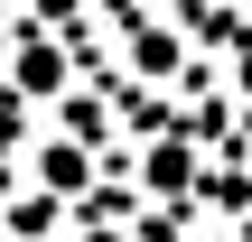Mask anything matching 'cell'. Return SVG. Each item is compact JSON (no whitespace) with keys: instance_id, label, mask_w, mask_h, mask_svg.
Wrapping results in <instances>:
<instances>
[{"instance_id":"cell-1","label":"cell","mask_w":252,"mask_h":242,"mask_svg":"<svg viewBox=\"0 0 252 242\" xmlns=\"http://www.w3.org/2000/svg\"><path fill=\"white\" fill-rule=\"evenodd\" d=\"M28 187L56 196V205H94V140H75V131L37 140L28 149Z\"/></svg>"},{"instance_id":"cell-2","label":"cell","mask_w":252,"mask_h":242,"mask_svg":"<svg viewBox=\"0 0 252 242\" xmlns=\"http://www.w3.org/2000/svg\"><path fill=\"white\" fill-rule=\"evenodd\" d=\"M140 187H150V196H168V187H196V131H178V121H168V131L140 149Z\"/></svg>"},{"instance_id":"cell-3","label":"cell","mask_w":252,"mask_h":242,"mask_svg":"<svg viewBox=\"0 0 252 242\" xmlns=\"http://www.w3.org/2000/svg\"><path fill=\"white\" fill-rule=\"evenodd\" d=\"M178 47H187V37H178L168 19H150V28H131V75H140V84H168V75L187 65Z\"/></svg>"},{"instance_id":"cell-4","label":"cell","mask_w":252,"mask_h":242,"mask_svg":"<svg viewBox=\"0 0 252 242\" xmlns=\"http://www.w3.org/2000/svg\"><path fill=\"white\" fill-rule=\"evenodd\" d=\"M65 215H75V205H56V196H37V187H19V196H9V205H0V233L19 242H37V233H65Z\"/></svg>"},{"instance_id":"cell-5","label":"cell","mask_w":252,"mask_h":242,"mask_svg":"<svg viewBox=\"0 0 252 242\" xmlns=\"http://www.w3.org/2000/svg\"><path fill=\"white\" fill-rule=\"evenodd\" d=\"M224 75H234V93H243V103H252V28H243V47L224 56Z\"/></svg>"},{"instance_id":"cell-6","label":"cell","mask_w":252,"mask_h":242,"mask_svg":"<svg viewBox=\"0 0 252 242\" xmlns=\"http://www.w3.org/2000/svg\"><path fill=\"white\" fill-rule=\"evenodd\" d=\"M75 242H131V233H122V224H84Z\"/></svg>"},{"instance_id":"cell-7","label":"cell","mask_w":252,"mask_h":242,"mask_svg":"<svg viewBox=\"0 0 252 242\" xmlns=\"http://www.w3.org/2000/svg\"><path fill=\"white\" fill-rule=\"evenodd\" d=\"M196 242H243V233H196Z\"/></svg>"},{"instance_id":"cell-8","label":"cell","mask_w":252,"mask_h":242,"mask_svg":"<svg viewBox=\"0 0 252 242\" xmlns=\"http://www.w3.org/2000/svg\"><path fill=\"white\" fill-rule=\"evenodd\" d=\"M243 187H252V177H243Z\"/></svg>"}]
</instances>
